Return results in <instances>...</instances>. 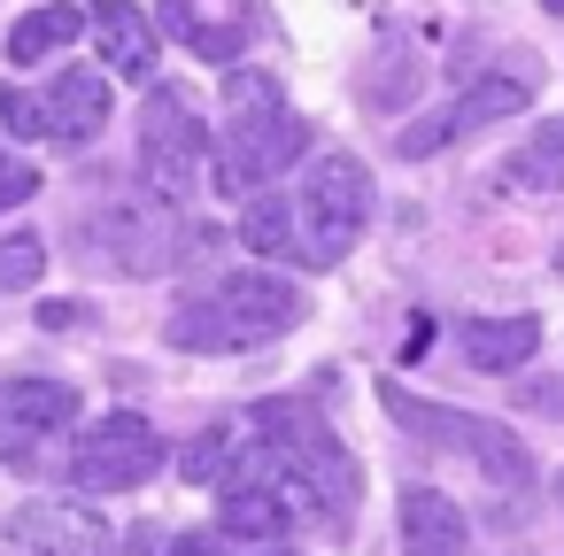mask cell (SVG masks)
Masks as SVG:
<instances>
[{
	"label": "cell",
	"mask_w": 564,
	"mask_h": 556,
	"mask_svg": "<svg viewBox=\"0 0 564 556\" xmlns=\"http://www.w3.org/2000/svg\"><path fill=\"white\" fill-rule=\"evenodd\" d=\"M302 317H310V294L294 279H279V263H256V271H217L194 302H178L163 340L186 356H248V348H271L279 332H294Z\"/></svg>",
	"instance_id": "cell-1"
},
{
	"label": "cell",
	"mask_w": 564,
	"mask_h": 556,
	"mask_svg": "<svg viewBox=\"0 0 564 556\" xmlns=\"http://www.w3.org/2000/svg\"><path fill=\"white\" fill-rule=\"evenodd\" d=\"M248 417H256V433L271 440V456H279V479L294 487V502H302V510H317V517H356L364 471H356L348 440L333 433V417H325L317 402L271 394V402H256Z\"/></svg>",
	"instance_id": "cell-2"
},
{
	"label": "cell",
	"mask_w": 564,
	"mask_h": 556,
	"mask_svg": "<svg viewBox=\"0 0 564 556\" xmlns=\"http://www.w3.org/2000/svg\"><path fill=\"white\" fill-rule=\"evenodd\" d=\"M310 155V124L302 109L271 86V78H232L225 86V155H217V186L225 194H256L271 178H286Z\"/></svg>",
	"instance_id": "cell-3"
},
{
	"label": "cell",
	"mask_w": 564,
	"mask_h": 556,
	"mask_svg": "<svg viewBox=\"0 0 564 556\" xmlns=\"http://www.w3.org/2000/svg\"><path fill=\"white\" fill-rule=\"evenodd\" d=\"M371 217H379V201H371V171H364L356 155H340V148L310 155L302 194H294V225H302V255H310V271L348 263V255L364 248Z\"/></svg>",
	"instance_id": "cell-4"
},
{
	"label": "cell",
	"mask_w": 564,
	"mask_h": 556,
	"mask_svg": "<svg viewBox=\"0 0 564 556\" xmlns=\"http://www.w3.org/2000/svg\"><path fill=\"white\" fill-rule=\"evenodd\" d=\"M163 464H171V456H163V433H155L140 410H109V417H94V425H70L55 471L70 479V494H132V487H148Z\"/></svg>",
	"instance_id": "cell-5"
},
{
	"label": "cell",
	"mask_w": 564,
	"mask_h": 556,
	"mask_svg": "<svg viewBox=\"0 0 564 556\" xmlns=\"http://www.w3.org/2000/svg\"><path fill=\"white\" fill-rule=\"evenodd\" d=\"M379 402H387V417H394L402 433L471 456L479 479H495V487H525V479H533V456H525V440H518L510 425L471 417V410H448V402H425V394H410V386H379Z\"/></svg>",
	"instance_id": "cell-6"
},
{
	"label": "cell",
	"mask_w": 564,
	"mask_h": 556,
	"mask_svg": "<svg viewBox=\"0 0 564 556\" xmlns=\"http://www.w3.org/2000/svg\"><path fill=\"white\" fill-rule=\"evenodd\" d=\"M202 155H209V132L194 117V101L178 86H155L140 101V140H132V171L140 186L163 201V209H186L194 186H202Z\"/></svg>",
	"instance_id": "cell-7"
},
{
	"label": "cell",
	"mask_w": 564,
	"mask_h": 556,
	"mask_svg": "<svg viewBox=\"0 0 564 556\" xmlns=\"http://www.w3.org/2000/svg\"><path fill=\"white\" fill-rule=\"evenodd\" d=\"M78 425V386L24 371V379H0V464L9 471H47V456L70 440Z\"/></svg>",
	"instance_id": "cell-8"
},
{
	"label": "cell",
	"mask_w": 564,
	"mask_h": 556,
	"mask_svg": "<svg viewBox=\"0 0 564 556\" xmlns=\"http://www.w3.org/2000/svg\"><path fill=\"white\" fill-rule=\"evenodd\" d=\"M525 109V86L518 78H471V86H456L448 101H433L425 117H410L402 132H394V155L402 163H433V155H448L456 140H479V132H495L502 117H518Z\"/></svg>",
	"instance_id": "cell-9"
},
{
	"label": "cell",
	"mask_w": 564,
	"mask_h": 556,
	"mask_svg": "<svg viewBox=\"0 0 564 556\" xmlns=\"http://www.w3.org/2000/svg\"><path fill=\"white\" fill-rule=\"evenodd\" d=\"M78 255L101 263V271H117V279H148V271H171L178 263V232L155 209H101L78 232Z\"/></svg>",
	"instance_id": "cell-10"
},
{
	"label": "cell",
	"mask_w": 564,
	"mask_h": 556,
	"mask_svg": "<svg viewBox=\"0 0 564 556\" xmlns=\"http://www.w3.org/2000/svg\"><path fill=\"white\" fill-rule=\"evenodd\" d=\"M9 541L24 556H117V533L94 502L78 494H40V502H17L9 510Z\"/></svg>",
	"instance_id": "cell-11"
},
{
	"label": "cell",
	"mask_w": 564,
	"mask_h": 556,
	"mask_svg": "<svg viewBox=\"0 0 564 556\" xmlns=\"http://www.w3.org/2000/svg\"><path fill=\"white\" fill-rule=\"evenodd\" d=\"M109 109H117L109 70H55V86H40V124H47V140H63V148L101 140Z\"/></svg>",
	"instance_id": "cell-12"
},
{
	"label": "cell",
	"mask_w": 564,
	"mask_h": 556,
	"mask_svg": "<svg viewBox=\"0 0 564 556\" xmlns=\"http://www.w3.org/2000/svg\"><path fill=\"white\" fill-rule=\"evenodd\" d=\"M86 24H94L109 78H155L163 32H155V17H140V0H86Z\"/></svg>",
	"instance_id": "cell-13"
},
{
	"label": "cell",
	"mask_w": 564,
	"mask_h": 556,
	"mask_svg": "<svg viewBox=\"0 0 564 556\" xmlns=\"http://www.w3.org/2000/svg\"><path fill=\"white\" fill-rule=\"evenodd\" d=\"M294 517H302V502H294L286 479H271V487H240V494H217V533H225L232 548H286Z\"/></svg>",
	"instance_id": "cell-14"
},
{
	"label": "cell",
	"mask_w": 564,
	"mask_h": 556,
	"mask_svg": "<svg viewBox=\"0 0 564 556\" xmlns=\"http://www.w3.org/2000/svg\"><path fill=\"white\" fill-rule=\"evenodd\" d=\"M533 348H541V317H464L456 325V356L471 371H495V379L525 371Z\"/></svg>",
	"instance_id": "cell-15"
},
{
	"label": "cell",
	"mask_w": 564,
	"mask_h": 556,
	"mask_svg": "<svg viewBox=\"0 0 564 556\" xmlns=\"http://www.w3.org/2000/svg\"><path fill=\"white\" fill-rule=\"evenodd\" d=\"M402 556H471V525L441 487H402Z\"/></svg>",
	"instance_id": "cell-16"
},
{
	"label": "cell",
	"mask_w": 564,
	"mask_h": 556,
	"mask_svg": "<svg viewBox=\"0 0 564 556\" xmlns=\"http://www.w3.org/2000/svg\"><path fill=\"white\" fill-rule=\"evenodd\" d=\"M232 232H240V248L256 255V263H310L302 255V225H294V201H279L271 186H256V194H240V217H232Z\"/></svg>",
	"instance_id": "cell-17"
},
{
	"label": "cell",
	"mask_w": 564,
	"mask_h": 556,
	"mask_svg": "<svg viewBox=\"0 0 564 556\" xmlns=\"http://www.w3.org/2000/svg\"><path fill=\"white\" fill-rule=\"evenodd\" d=\"M155 32H171L178 47H194L202 63H232L248 47V17H209L202 0H163L155 9Z\"/></svg>",
	"instance_id": "cell-18"
},
{
	"label": "cell",
	"mask_w": 564,
	"mask_h": 556,
	"mask_svg": "<svg viewBox=\"0 0 564 556\" xmlns=\"http://www.w3.org/2000/svg\"><path fill=\"white\" fill-rule=\"evenodd\" d=\"M495 186H502V194H564V117L533 124V132L510 148V163L495 171Z\"/></svg>",
	"instance_id": "cell-19"
},
{
	"label": "cell",
	"mask_w": 564,
	"mask_h": 556,
	"mask_svg": "<svg viewBox=\"0 0 564 556\" xmlns=\"http://www.w3.org/2000/svg\"><path fill=\"white\" fill-rule=\"evenodd\" d=\"M78 32H86V9H78V0H47V9H32V17H17V24H9V63H17V70H32V63L63 55Z\"/></svg>",
	"instance_id": "cell-20"
},
{
	"label": "cell",
	"mask_w": 564,
	"mask_h": 556,
	"mask_svg": "<svg viewBox=\"0 0 564 556\" xmlns=\"http://www.w3.org/2000/svg\"><path fill=\"white\" fill-rule=\"evenodd\" d=\"M240 440H248V417H209V425L186 440V456H178L186 487H217V471L240 456Z\"/></svg>",
	"instance_id": "cell-21"
},
{
	"label": "cell",
	"mask_w": 564,
	"mask_h": 556,
	"mask_svg": "<svg viewBox=\"0 0 564 556\" xmlns=\"http://www.w3.org/2000/svg\"><path fill=\"white\" fill-rule=\"evenodd\" d=\"M40 279H47V240L40 232L0 240V294H32Z\"/></svg>",
	"instance_id": "cell-22"
},
{
	"label": "cell",
	"mask_w": 564,
	"mask_h": 556,
	"mask_svg": "<svg viewBox=\"0 0 564 556\" xmlns=\"http://www.w3.org/2000/svg\"><path fill=\"white\" fill-rule=\"evenodd\" d=\"M0 124H9L17 140H47V124H40V94L9 78V86H0Z\"/></svg>",
	"instance_id": "cell-23"
},
{
	"label": "cell",
	"mask_w": 564,
	"mask_h": 556,
	"mask_svg": "<svg viewBox=\"0 0 564 556\" xmlns=\"http://www.w3.org/2000/svg\"><path fill=\"white\" fill-rule=\"evenodd\" d=\"M40 194V163H24V155H9V148H0V217H9V209H24Z\"/></svg>",
	"instance_id": "cell-24"
},
{
	"label": "cell",
	"mask_w": 564,
	"mask_h": 556,
	"mask_svg": "<svg viewBox=\"0 0 564 556\" xmlns=\"http://www.w3.org/2000/svg\"><path fill=\"white\" fill-rule=\"evenodd\" d=\"M155 556H232V541H225V533H178V541H163ZM263 556H286V548H263Z\"/></svg>",
	"instance_id": "cell-25"
},
{
	"label": "cell",
	"mask_w": 564,
	"mask_h": 556,
	"mask_svg": "<svg viewBox=\"0 0 564 556\" xmlns=\"http://www.w3.org/2000/svg\"><path fill=\"white\" fill-rule=\"evenodd\" d=\"M518 402H525V410H541V417H564V379H525V386H518Z\"/></svg>",
	"instance_id": "cell-26"
},
{
	"label": "cell",
	"mask_w": 564,
	"mask_h": 556,
	"mask_svg": "<svg viewBox=\"0 0 564 556\" xmlns=\"http://www.w3.org/2000/svg\"><path fill=\"white\" fill-rule=\"evenodd\" d=\"M155 548H163L155 525H132V533H124V556H155Z\"/></svg>",
	"instance_id": "cell-27"
},
{
	"label": "cell",
	"mask_w": 564,
	"mask_h": 556,
	"mask_svg": "<svg viewBox=\"0 0 564 556\" xmlns=\"http://www.w3.org/2000/svg\"><path fill=\"white\" fill-rule=\"evenodd\" d=\"M78 317H86L78 302H47V309H40V325H55V332H63V325H78Z\"/></svg>",
	"instance_id": "cell-28"
},
{
	"label": "cell",
	"mask_w": 564,
	"mask_h": 556,
	"mask_svg": "<svg viewBox=\"0 0 564 556\" xmlns=\"http://www.w3.org/2000/svg\"><path fill=\"white\" fill-rule=\"evenodd\" d=\"M541 9H549V17H564V0H541Z\"/></svg>",
	"instance_id": "cell-29"
},
{
	"label": "cell",
	"mask_w": 564,
	"mask_h": 556,
	"mask_svg": "<svg viewBox=\"0 0 564 556\" xmlns=\"http://www.w3.org/2000/svg\"><path fill=\"white\" fill-rule=\"evenodd\" d=\"M556 271H564V240H556Z\"/></svg>",
	"instance_id": "cell-30"
},
{
	"label": "cell",
	"mask_w": 564,
	"mask_h": 556,
	"mask_svg": "<svg viewBox=\"0 0 564 556\" xmlns=\"http://www.w3.org/2000/svg\"><path fill=\"white\" fill-rule=\"evenodd\" d=\"M556 502H564V479H556Z\"/></svg>",
	"instance_id": "cell-31"
}]
</instances>
